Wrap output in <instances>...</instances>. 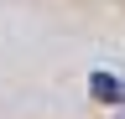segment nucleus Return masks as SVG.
I'll list each match as a JSON object with an SVG mask.
<instances>
[{
  "label": "nucleus",
  "instance_id": "nucleus-1",
  "mask_svg": "<svg viewBox=\"0 0 125 119\" xmlns=\"http://www.w3.org/2000/svg\"><path fill=\"white\" fill-rule=\"evenodd\" d=\"M89 93L109 103V109H120L125 103V78H115V72H89Z\"/></svg>",
  "mask_w": 125,
  "mask_h": 119
},
{
  "label": "nucleus",
  "instance_id": "nucleus-2",
  "mask_svg": "<svg viewBox=\"0 0 125 119\" xmlns=\"http://www.w3.org/2000/svg\"><path fill=\"white\" fill-rule=\"evenodd\" d=\"M120 119H125V103H120Z\"/></svg>",
  "mask_w": 125,
  "mask_h": 119
}]
</instances>
